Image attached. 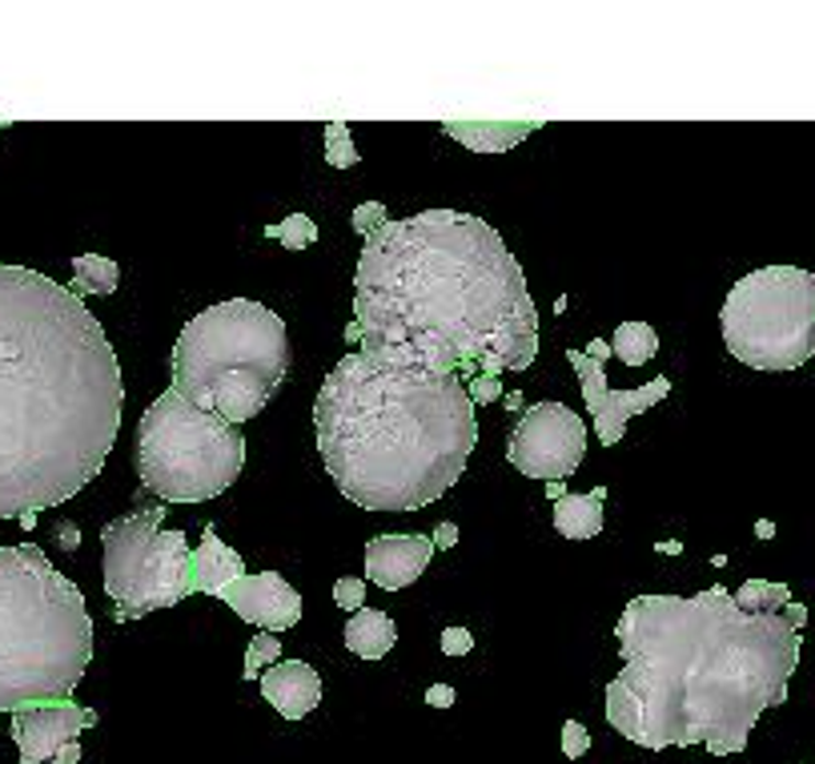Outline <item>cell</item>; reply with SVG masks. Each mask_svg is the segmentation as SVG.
<instances>
[{
    "mask_svg": "<svg viewBox=\"0 0 815 764\" xmlns=\"http://www.w3.org/2000/svg\"><path fill=\"white\" fill-rule=\"evenodd\" d=\"M358 351L434 375L526 370L538 310L523 266L475 213L422 210L361 237L354 274Z\"/></svg>",
    "mask_w": 815,
    "mask_h": 764,
    "instance_id": "cell-1",
    "label": "cell"
},
{
    "mask_svg": "<svg viewBox=\"0 0 815 764\" xmlns=\"http://www.w3.org/2000/svg\"><path fill=\"white\" fill-rule=\"evenodd\" d=\"M615 635L623 672L606 684V720L651 753H744L756 720L788 700L804 652V632L783 611H744L727 588L691 600L635 596Z\"/></svg>",
    "mask_w": 815,
    "mask_h": 764,
    "instance_id": "cell-2",
    "label": "cell"
},
{
    "mask_svg": "<svg viewBox=\"0 0 815 764\" xmlns=\"http://www.w3.org/2000/svg\"><path fill=\"white\" fill-rule=\"evenodd\" d=\"M121 363L69 286L0 262V519L85 491L121 431Z\"/></svg>",
    "mask_w": 815,
    "mask_h": 764,
    "instance_id": "cell-3",
    "label": "cell"
},
{
    "mask_svg": "<svg viewBox=\"0 0 815 764\" xmlns=\"http://www.w3.org/2000/svg\"><path fill=\"white\" fill-rule=\"evenodd\" d=\"M317 451L330 479L366 511L438 503L478 443L466 378L434 375L349 351L314 402Z\"/></svg>",
    "mask_w": 815,
    "mask_h": 764,
    "instance_id": "cell-4",
    "label": "cell"
},
{
    "mask_svg": "<svg viewBox=\"0 0 815 764\" xmlns=\"http://www.w3.org/2000/svg\"><path fill=\"white\" fill-rule=\"evenodd\" d=\"M93 664L81 588L36 543L0 547V712L69 700Z\"/></svg>",
    "mask_w": 815,
    "mask_h": 764,
    "instance_id": "cell-5",
    "label": "cell"
},
{
    "mask_svg": "<svg viewBox=\"0 0 815 764\" xmlns=\"http://www.w3.org/2000/svg\"><path fill=\"white\" fill-rule=\"evenodd\" d=\"M290 363L286 322L261 302L230 298L181 326L169 390L237 427L266 411L290 375Z\"/></svg>",
    "mask_w": 815,
    "mask_h": 764,
    "instance_id": "cell-6",
    "label": "cell"
},
{
    "mask_svg": "<svg viewBox=\"0 0 815 764\" xmlns=\"http://www.w3.org/2000/svg\"><path fill=\"white\" fill-rule=\"evenodd\" d=\"M245 467V435L217 414L165 390L141 414V487L165 503H205L237 483Z\"/></svg>",
    "mask_w": 815,
    "mask_h": 764,
    "instance_id": "cell-7",
    "label": "cell"
},
{
    "mask_svg": "<svg viewBox=\"0 0 815 764\" xmlns=\"http://www.w3.org/2000/svg\"><path fill=\"white\" fill-rule=\"evenodd\" d=\"M723 346L751 370H795L815 358V274L763 266L732 286L719 314Z\"/></svg>",
    "mask_w": 815,
    "mask_h": 764,
    "instance_id": "cell-8",
    "label": "cell"
},
{
    "mask_svg": "<svg viewBox=\"0 0 815 764\" xmlns=\"http://www.w3.org/2000/svg\"><path fill=\"white\" fill-rule=\"evenodd\" d=\"M165 503L129 511L101 531L105 547V596L113 600V620H141L157 608H174L193 591L189 584L186 531L161 528Z\"/></svg>",
    "mask_w": 815,
    "mask_h": 764,
    "instance_id": "cell-9",
    "label": "cell"
},
{
    "mask_svg": "<svg viewBox=\"0 0 815 764\" xmlns=\"http://www.w3.org/2000/svg\"><path fill=\"white\" fill-rule=\"evenodd\" d=\"M506 458L526 479L562 483L571 479L587 458V427L562 402H538L526 407L523 419L506 435Z\"/></svg>",
    "mask_w": 815,
    "mask_h": 764,
    "instance_id": "cell-10",
    "label": "cell"
},
{
    "mask_svg": "<svg viewBox=\"0 0 815 764\" xmlns=\"http://www.w3.org/2000/svg\"><path fill=\"white\" fill-rule=\"evenodd\" d=\"M93 724V708L48 700L12 712V741L21 749V764H81V732Z\"/></svg>",
    "mask_w": 815,
    "mask_h": 764,
    "instance_id": "cell-11",
    "label": "cell"
},
{
    "mask_svg": "<svg viewBox=\"0 0 815 764\" xmlns=\"http://www.w3.org/2000/svg\"><path fill=\"white\" fill-rule=\"evenodd\" d=\"M567 363L574 366L579 375V387H582V402L594 419V431H599V443L603 447H615L623 431H627V419L635 414L651 411L655 402L671 395V378H651L647 387L639 390H615L606 383V366L599 358H587L582 351H567Z\"/></svg>",
    "mask_w": 815,
    "mask_h": 764,
    "instance_id": "cell-12",
    "label": "cell"
},
{
    "mask_svg": "<svg viewBox=\"0 0 815 764\" xmlns=\"http://www.w3.org/2000/svg\"><path fill=\"white\" fill-rule=\"evenodd\" d=\"M222 600L245 623H257L261 632H290L293 623L302 620V596L278 572H257V576L245 572L237 584L222 591Z\"/></svg>",
    "mask_w": 815,
    "mask_h": 764,
    "instance_id": "cell-13",
    "label": "cell"
},
{
    "mask_svg": "<svg viewBox=\"0 0 815 764\" xmlns=\"http://www.w3.org/2000/svg\"><path fill=\"white\" fill-rule=\"evenodd\" d=\"M434 540L426 535H373L366 543V579L382 591H402L431 567Z\"/></svg>",
    "mask_w": 815,
    "mask_h": 764,
    "instance_id": "cell-14",
    "label": "cell"
},
{
    "mask_svg": "<svg viewBox=\"0 0 815 764\" xmlns=\"http://www.w3.org/2000/svg\"><path fill=\"white\" fill-rule=\"evenodd\" d=\"M261 696L286 720H302L322 705V676L305 660H278L261 676Z\"/></svg>",
    "mask_w": 815,
    "mask_h": 764,
    "instance_id": "cell-15",
    "label": "cell"
},
{
    "mask_svg": "<svg viewBox=\"0 0 815 764\" xmlns=\"http://www.w3.org/2000/svg\"><path fill=\"white\" fill-rule=\"evenodd\" d=\"M242 576H245V560L233 547H225L213 523H205L198 552L189 555V584H193V591L222 600V591L230 584H237Z\"/></svg>",
    "mask_w": 815,
    "mask_h": 764,
    "instance_id": "cell-16",
    "label": "cell"
},
{
    "mask_svg": "<svg viewBox=\"0 0 815 764\" xmlns=\"http://www.w3.org/2000/svg\"><path fill=\"white\" fill-rule=\"evenodd\" d=\"M443 130L458 137L466 150L502 153L523 142L526 133H535V121H518V125L514 121H443Z\"/></svg>",
    "mask_w": 815,
    "mask_h": 764,
    "instance_id": "cell-17",
    "label": "cell"
},
{
    "mask_svg": "<svg viewBox=\"0 0 815 764\" xmlns=\"http://www.w3.org/2000/svg\"><path fill=\"white\" fill-rule=\"evenodd\" d=\"M606 487H594L587 495H562L555 503V531L562 540H594L603 531Z\"/></svg>",
    "mask_w": 815,
    "mask_h": 764,
    "instance_id": "cell-18",
    "label": "cell"
},
{
    "mask_svg": "<svg viewBox=\"0 0 815 764\" xmlns=\"http://www.w3.org/2000/svg\"><path fill=\"white\" fill-rule=\"evenodd\" d=\"M398 644V628L386 611L361 608L346 623V647L358 660H386V652Z\"/></svg>",
    "mask_w": 815,
    "mask_h": 764,
    "instance_id": "cell-19",
    "label": "cell"
},
{
    "mask_svg": "<svg viewBox=\"0 0 815 764\" xmlns=\"http://www.w3.org/2000/svg\"><path fill=\"white\" fill-rule=\"evenodd\" d=\"M116 286H121V266H116L113 258H101V254H81V258H72L69 290L77 298H85V295L109 298V295H116Z\"/></svg>",
    "mask_w": 815,
    "mask_h": 764,
    "instance_id": "cell-20",
    "label": "cell"
},
{
    "mask_svg": "<svg viewBox=\"0 0 815 764\" xmlns=\"http://www.w3.org/2000/svg\"><path fill=\"white\" fill-rule=\"evenodd\" d=\"M611 351H615L627 366H643L659 354V334H655L647 322H623V326L615 330V339H611Z\"/></svg>",
    "mask_w": 815,
    "mask_h": 764,
    "instance_id": "cell-21",
    "label": "cell"
},
{
    "mask_svg": "<svg viewBox=\"0 0 815 764\" xmlns=\"http://www.w3.org/2000/svg\"><path fill=\"white\" fill-rule=\"evenodd\" d=\"M732 600L744 611H756V616H780L792 604V588L788 584H768V579H747Z\"/></svg>",
    "mask_w": 815,
    "mask_h": 764,
    "instance_id": "cell-22",
    "label": "cell"
},
{
    "mask_svg": "<svg viewBox=\"0 0 815 764\" xmlns=\"http://www.w3.org/2000/svg\"><path fill=\"white\" fill-rule=\"evenodd\" d=\"M322 157H326L330 169H349V165L361 162V153L354 150V133H349L346 121H326V145H322Z\"/></svg>",
    "mask_w": 815,
    "mask_h": 764,
    "instance_id": "cell-23",
    "label": "cell"
},
{
    "mask_svg": "<svg viewBox=\"0 0 815 764\" xmlns=\"http://www.w3.org/2000/svg\"><path fill=\"white\" fill-rule=\"evenodd\" d=\"M266 237L269 242H281L286 250H305L317 242V225H314V218H305V213H290L286 222L266 225Z\"/></svg>",
    "mask_w": 815,
    "mask_h": 764,
    "instance_id": "cell-24",
    "label": "cell"
},
{
    "mask_svg": "<svg viewBox=\"0 0 815 764\" xmlns=\"http://www.w3.org/2000/svg\"><path fill=\"white\" fill-rule=\"evenodd\" d=\"M281 660V644L273 632H257L254 640H249V652H245V668L242 676L245 680H257V676H266L269 664H278Z\"/></svg>",
    "mask_w": 815,
    "mask_h": 764,
    "instance_id": "cell-25",
    "label": "cell"
},
{
    "mask_svg": "<svg viewBox=\"0 0 815 764\" xmlns=\"http://www.w3.org/2000/svg\"><path fill=\"white\" fill-rule=\"evenodd\" d=\"M334 604H338V608H346L349 616H354V611H361V608H366V584H361V579H354V576H342L338 584H334Z\"/></svg>",
    "mask_w": 815,
    "mask_h": 764,
    "instance_id": "cell-26",
    "label": "cell"
},
{
    "mask_svg": "<svg viewBox=\"0 0 815 764\" xmlns=\"http://www.w3.org/2000/svg\"><path fill=\"white\" fill-rule=\"evenodd\" d=\"M587 749H591V732H587V724L567 720V724H562V756H567V761H579V756H587Z\"/></svg>",
    "mask_w": 815,
    "mask_h": 764,
    "instance_id": "cell-27",
    "label": "cell"
},
{
    "mask_svg": "<svg viewBox=\"0 0 815 764\" xmlns=\"http://www.w3.org/2000/svg\"><path fill=\"white\" fill-rule=\"evenodd\" d=\"M349 222H354V230H358L361 237H370L373 230H378V225H386L390 218H386V206H382V201H361L358 210H354V218H349Z\"/></svg>",
    "mask_w": 815,
    "mask_h": 764,
    "instance_id": "cell-28",
    "label": "cell"
},
{
    "mask_svg": "<svg viewBox=\"0 0 815 764\" xmlns=\"http://www.w3.org/2000/svg\"><path fill=\"white\" fill-rule=\"evenodd\" d=\"M443 652L446 656H470V652H475V635L466 632V628H446Z\"/></svg>",
    "mask_w": 815,
    "mask_h": 764,
    "instance_id": "cell-29",
    "label": "cell"
},
{
    "mask_svg": "<svg viewBox=\"0 0 815 764\" xmlns=\"http://www.w3.org/2000/svg\"><path fill=\"white\" fill-rule=\"evenodd\" d=\"M466 390H470V399L475 402H499L502 399V383L499 378H487V375H478Z\"/></svg>",
    "mask_w": 815,
    "mask_h": 764,
    "instance_id": "cell-30",
    "label": "cell"
},
{
    "mask_svg": "<svg viewBox=\"0 0 815 764\" xmlns=\"http://www.w3.org/2000/svg\"><path fill=\"white\" fill-rule=\"evenodd\" d=\"M426 705H431V708H450V705H455V688H450V684H431V688H426Z\"/></svg>",
    "mask_w": 815,
    "mask_h": 764,
    "instance_id": "cell-31",
    "label": "cell"
},
{
    "mask_svg": "<svg viewBox=\"0 0 815 764\" xmlns=\"http://www.w3.org/2000/svg\"><path fill=\"white\" fill-rule=\"evenodd\" d=\"M455 543H458L455 523H438V528H434V547H455Z\"/></svg>",
    "mask_w": 815,
    "mask_h": 764,
    "instance_id": "cell-32",
    "label": "cell"
},
{
    "mask_svg": "<svg viewBox=\"0 0 815 764\" xmlns=\"http://www.w3.org/2000/svg\"><path fill=\"white\" fill-rule=\"evenodd\" d=\"M57 535H60V543H65L69 552H77V547H81V535H77V528H72V523H57Z\"/></svg>",
    "mask_w": 815,
    "mask_h": 764,
    "instance_id": "cell-33",
    "label": "cell"
},
{
    "mask_svg": "<svg viewBox=\"0 0 815 764\" xmlns=\"http://www.w3.org/2000/svg\"><path fill=\"white\" fill-rule=\"evenodd\" d=\"M582 354H587V358H599V363H606V358H611V342H606V339H594Z\"/></svg>",
    "mask_w": 815,
    "mask_h": 764,
    "instance_id": "cell-34",
    "label": "cell"
},
{
    "mask_svg": "<svg viewBox=\"0 0 815 764\" xmlns=\"http://www.w3.org/2000/svg\"><path fill=\"white\" fill-rule=\"evenodd\" d=\"M756 535H759V540H771V535H775V523H771V519H759Z\"/></svg>",
    "mask_w": 815,
    "mask_h": 764,
    "instance_id": "cell-35",
    "label": "cell"
},
{
    "mask_svg": "<svg viewBox=\"0 0 815 764\" xmlns=\"http://www.w3.org/2000/svg\"><path fill=\"white\" fill-rule=\"evenodd\" d=\"M502 402H506V411H518V407H523V395H518V390H514V395H502Z\"/></svg>",
    "mask_w": 815,
    "mask_h": 764,
    "instance_id": "cell-36",
    "label": "cell"
},
{
    "mask_svg": "<svg viewBox=\"0 0 815 764\" xmlns=\"http://www.w3.org/2000/svg\"><path fill=\"white\" fill-rule=\"evenodd\" d=\"M547 495H550V499H555V503H559V499H562V495H567V491H562V483H547Z\"/></svg>",
    "mask_w": 815,
    "mask_h": 764,
    "instance_id": "cell-37",
    "label": "cell"
}]
</instances>
